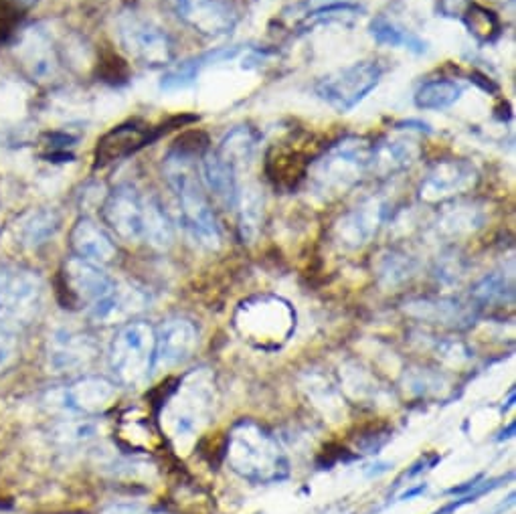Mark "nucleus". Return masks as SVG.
Instances as JSON below:
<instances>
[{"mask_svg":"<svg viewBox=\"0 0 516 514\" xmlns=\"http://www.w3.org/2000/svg\"><path fill=\"white\" fill-rule=\"evenodd\" d=\"M162 170L168 187L175 193L179 219L187 235L205 249H219L221 229L191 154L183 148H172L164 156Z\"/></svg>","mask_w":516,"mask_h":514,"instance_id":"1","label":"nucleus"},{"mask_svg":"<svg viewBox=\"0 0 516 514\" xmlns=\"http://www.w3.org/2000/svg\"><path fill=\"white\" fill-rule=\"evenodd\" d=\"M225 460L239 478L251 484H276L290 476V460L276 436L251 419L233 425Z\"/></svg>","mask_w":516,"mask_h":514,"instance_id":"2","label":"nucleus"},{"mask_svg":"<svg viewBox=\"0 0 516 514\" xmlns=\"http://www.w3.org/2000/svg\"><path fill=\"white\" fill-rule=\"evenodd\" d=\"M217 401L215 377L201 369L189 373L164 405V425L179 450L189 448L209 425Z\"/></svg>","mask_w":516,"mask_h":514,"instance_id":"3","label":"nucleus"},{"mask_svg":"<svg viewBox=\"0 0 516 514\" xmlns=\"http://www.w3.org/2000/svg\"><path fill=\"white\" fill-rule=\"evenodd\" d=\"M373 144L363 136H347L310 164V185L322 197H340L355 189L371 168Z\"/></svg>","mask_w":516,"mask_h":514,"instance_id":"4","label":"nucleus"},{"mask_svg":"<svg viewBox=\"0 0 516 514\" xmlns=\"http://www.w3.org/2000/svg\"><path fill=\"white\" fill-rule=\"evenodd\" d=\"M235 326L257 349H278L294 332L296 314L282 298L257 296L239 308Z\"/></svg>","mask_w":516,"mask_h":514,"instance_id":"5","label":"nucleus"},{"mask_svg":"<svg viewBox=\"0 0 516 514\" xmlns=\"http://www.w3.org/2000/svg\"><path fill=\"white\" fill-rule=\"evenodd\" d=\"M383 67L375 59L355 61L316 81V96L338 114L355 110L381 83Z\"/></svg>","mask_w":516,"mask_h":514,"instance_id":"6","label":"nucleus"},{"mask_svg":"<svg viewBox=\"0 0 516 514\" xmlns=\"http://www.w3.org/2000/svg\"><path fill=\"white\" fill-rule=\"evenodd\" d=\"M43 282L23 266L0 264V326L19 330L31 324L43 308Z\"/></svg>","mask_w":516,"mask_h":514,"instance_id":"7","label":"nucleus"},{"mask_svg":"<svg viewBox=\"0 0 516 514\" xmlns=\"http://www.w3.org/2000/svg\"><path fill=\"white\" fill-rule=\"evenodd\" d=\"M156 330L148 322H126L112 338L110 367L122 385H140L154 369Z\"/></svg>","mask_w":516,"mask_h":514,"instance_id":"8","label":"nucleus"},{"mask_svg":"<svg viewBox=\"0 0 516 514\" xmlns=\"http://www.w3.org/2000/svg\"><path fill=\"white\" fill-rule=\"evenodd\" d=\"M116 288L118 282L108 276L102 266L83 262L79 257L67 260L57 278V296L65 308H88V312L104 302Z\"/></svg>","mask_w":516,"mask_h":514,"instance_id":"9","label":"nucleus"},{"mask_svg":"<svg viewBox=\"0 0 516 514\" xmlns=\"http://www.w3.org/2000/svg\"><path fill=\"white\" fill-rule=\"evenodd\" d=\"M118 33L124 49L146 67H168L175 59V43L152 19L134 13L122 15Z\"/></svg>","mask_w":516,"mask_h":514,"instance_id":"10","label":"nucleus"},{"mask_svg":"<svg viewBox=\"0 0 516 514\" xmlns=\"http://www.w3.org/2000/svg\"><path fill=\"white\" fill-rule=\"evenodd\" d=\"M478 170L472 162L450 158L438 160L427 170L419 185V199L427 205H438L452 201L478 185Z\"/></svg>","mask_w":516,"mask_h":514,"instance_id":"11","label":"nucleus"},{"mask_svg":"<svg viewBox=\"0 0 516 514\" xmlns=\"http://www.w3.org/2000/svg\"><path fill=\"white\" fill-rule=\"evenodd\" d=\"M170 7L181 23L209 39L229 35L239 21L229 0H170Z\"/></svg>","mask_w":516,"mask_h":514,"instance_id":"12","label":"nucleus"},{"mask_svg":"<svg viewBox=\"0 0 516 514\" xmlns=\"http://www.w3.org/2000/svg\"><path fill=\"white\" fill-rule=\"evenodd\" d=\"M144 205L146 195L132 185H120L106 197L102 215L116 237L126 243H140L144 241Z\"/></svg>","mask_w":516,"mask_h":514,"instance_id":"13","label":"nucleus"},{"mask_svg":"<svg viewBox=\"0 0 516 514\" xmlns=\"http://www.w3.org/2000/svg\"><path fill=\"white\" fill-rule=\"evenodd\" d=\"M387 205L381 197H371L359 203L355 209L344 213L334 225L336 243L347 249L357 251L373 241L385 221Z\"/></svg>","mask_w":516,"mask_h":514,"instance_id":"14","label":"nucleus"},{"mask_svg":"<svg viewBox=\"0 0 516 514\" xmlns=\"http://www.w3.org/2000/svg\"><path fill=\"white\" fill-rule=\"evenodd\" d=\"M199 330L189 318H170L156 330L154 369L164 371L189 361L197 349Z\"/></svg>","mask_w":516,"mask_h":514,"instance_id":"15","label":"nucleus"},{"mask_svg":"<svg viewBox=\"0 0 516 514\" xmlns=\"http://www.w3.org/2000/svg\"><path fill=\"white\" fill-rule=\"evenodd\" d=\"M98 355L96 340L77 330H59L49 340V367L55 373H75L88 369Z\"/></svg>","mask_w":516,"mask_h":514,"instance_id":"16","label":"nucleus"},{"mask_svg":"<svg viewBox=\"0 0 516 514\" xmlns=\"http://www.w3.org/2000/svg\"><path fill=\"white\" fill-rule=\"evenodd\" d=\"M118 399V385L106 377H79L61 393V403L77 415H98Z\"/></svg>","mask_w":516,"mask_h":514,"instance_id":"17","label":"nucleus"},{"mask_svg":"<svg viewBox=\"0 0 516 514\" xmlns=\"http://www.w3.org/2000/svg\"><path fill=\"white\" fill-rule=\"evenodd\" d=\"M69 247L73 251V257H79L83 262H90L102 268L112 264L118 255L112 235L88 217L79 219L71 227Z\"/></svg>","mask_w":516,"mask_h":514,"instance_id":"18","label":"nucleus"},{"mask_svg":"<svg viewBox=\"0 0 516 514\" xmlns=\"http://www.w3.org/2000/svg\"><path fill=\"white\" fill-rule=\"evenodd\" d=\"M421 156V148L411 136H389L373 144L371 150V168L369 175H377L381 179L393 177L407 170Z\"/></svg>","mask_w":516,"mask_h":514,"instance_id":"19","label":"nucleus"},{"mask_svg":"<svg viewBox=\"0 0 516 514\" xmlns=\"http://www.w3.org/2000/svg\"><path fill=\"white\" fill-rule=\"evenodd\" d=\"M156 136L158 134H154L150 126H140L136 122L120 124L98 140V146L94 150L96 166H106L110 162H116L134 154L146 144H150Z\"/></svg>","mask_w":516,"mask_h":514,"instance_id":"20","label":"nucleus"},{"mask_svg":"<svg viewBox=\"0 0 516 514\" xmlns=\"http://www.w3.org/2000/svg\"><path fill=\"white\" fill-rule=\"evenodd\" d=\"M243 51V47L239 45H233V47H219V49H213V51H207L199 57H191V59H185L183 63L170 67L164 75H162V81H160V90L164 92H179V90H187L189 85H193L199 75L211 67V65H217V63H225V61H231L235 59L239 53Z\"/></svg>","mask_w":516,"mask_h":514,"instance_id":"21","label":"nucleus"},{"mask_svg":"<svg viewBox=\"0 0 516 514\" xmlns=\"http://www.w3.org/2000/svg\"><path fill=\"white\" fill-rule=\"evenodd\" d=\"M260 140V132H255L251 126H235L223 136L215 154L239 177L253 164Z\"/></svg>","mask_w":516,"mask_h":514,"instance_id":"22","label":"nucleus"},{"mask_svg":"<svg viewBox=\"0 0 516 514\" xmlns=\"http://www.w3.org/2000/svg\"><path fill=\"white\" fill-rule=\"evenodd\" d=\"M201 183L225 209H235L241 181L215 152H207L201 160Z\"/></svg>","mask_w":516,"mask_h":514,"instance_id":"23","label":"nucleus"},{"mask_svg":"<svg viewBox=\"0 0 516 514\" xmlns=\"http://www.w3.org/2000/svg\"><path fill=\"white\" fill-rule=\"evenodd\" d=\"M405 312L423 322L456 326V328H462V326L470 324V320H472V310L466 308L462 302L450 300V298L413 300V302L405 304Z\"/></svg>","mask_w":516,"mask_h":514,"instance_id":"24","label":"nucleus"},{"mask_svg":"<svg viewBox=\"0 0 516 514\" xmlns=\"http://www.w3.org/2000/svg\"><path fill=\"white\" fill-rule=\"evenodd\" d=\"M264 191L257 183H239L235 211H237V227L243 243H253L264 225Z\"/></svg>","mask_w":516,"mask_h":514,"instance_id":"25","label":"nucleus"},{"mask_svg":"<svg viewBox=\"0 0 516 514\" xmlns=\"http://www.w3.org/2000/svg\"><path fill=\"white\" fill-rule=\"evenodd\" d=\"M369 35L379 45L407 49L413 55H425L429 51V45L425 39H421L415 31H411L409 27H405L399 21L389 19L385 15H379L369 23Z\"/></svg>","mask_w":516,"mask_h":514,"instance_id":"26","label":"nucleus"},{"mask_svg":"<svg viewBox=\"0 0 516 514\" xmlns=\"http://www.w3.org/2000/svg\"><path fill=\"white\" fill-rule=\"evenodd\" d=\"M486 221L484 211L478 205L472 203H458L454 207H446L438 217V233L450 239H460L474 235L478 229H482Z\"/></svg>","mask_w":516,"mask_h":514,"instance_id":"27","label":"nucleus"},{"mask_svg":"<svg viewBox=\"0 0 516 514\" xmlns=\"http://www.w3.org/2000/svg\"><path fill=\"white\" fill-rule=\"evenodd\" d=\"M464 96V85L454 79H434L423 83L415 92L413 102L419 110L442 112L452 108Z\"/></svg>","mask_w":516,"mask_h":514,"instance_id":"28","label":"nucleus"},{"mask_svg":"<svg viewBox=\"0 0 516 514\" xmlns=\"http://www.w3.org/2000/svg\"><path fill=\"white\" fill-rule=\"evenodd\" d=\"M144 241L160 251L168 249L175 241V227L162 203L152 195H146L144 205Z\"/></svg>","mask_w":516,"mask_h":514,"instance_id":"29","label":"nucleus"},{"mask_svg":"<svg viewBox=\"0 0 516 514\" xmlns=\"http://www.w3.org/2000/svg\"><path fill=\"white\" fill-rule=\"evenodd\" d=\"M415 274V262L405 253L389 251L381 257L377 266V276L381 286L385 288H397L405 284Z\"/></svg>","mask_w":516,"mask_h":514,"instance_id":"30","label":"nucleus"},{"mask_svg":"<svg viewBox=\"0 0 516 514\" xmlns=\"http://www.w3.org/2000/svg\"><path fill=\"white\" fill-rule=\"evenodd\" d=\"M304 389H306L310 401H312L324 415H328V417H332V419L340 417V413H342V401H340V397H338V393H336V387H334L326 377L316 375V373L308 375V379H306V383H304Z\"/></svg>","mask_w":516,"mask_h":514,"instance_id":"31","label":"nucleus"},{"mask_svg":"<svg viewBox=\"0 0 516 514\" xmlns=\"http://www.w3.org/2000/svg\"><path fill=\"white\" fill-rule=\"evenodd\" d=\"M59 225H61V219L53 209L39 211V213L31 215V219L25 223V227L21 231V239L27 247L37 249L55 237Z\"/></svg>","mask_w":516,"mask_h":514,"instance_id":"32","label":"nucleus"},{"mask_svg":"<svg viewBox=\"0 0 516 514\" xmlns=\"http://www.w3.org/2000/svg\"><path fill=\"white\" fill-rule=\"evenodd\" d=\"M342 383H344V391H347L351 397L355 399H377V395L381 393V387H377V381L361 367L353 365V367H347L344 369V375H342Z\"/></svg>","mask_w":516,"mask_h":514,"instance_id":"33","label":"nucleus"},{"mask_svg":"<svg viewBox=\"0 0 516 514\" xmlns=\"http://www.w3.org/2000/svg\"><path fill=\"white\" fill-rule=\"evenodd\" d=\"M474 298L482 304H504L506 298H512V284L500 274L486 276L474 288Z\"/></svg>","mask_w":516,"mask_h":514,"instance_id":"34","label":"nucleus"},{"mask_svg":"<svg viewBox=\"0 0 516 514\" xmlns=\"http://www.w3.org/2000/svg\"><path fill=\"white\" fill-rule=\"evenodd\" d=\"M27 7L21 0H0V45L7 43L23 25Z\"/></svg>","mask_w":516,"mask_h":514,"instance_id":"35","label":"nucleus"},{"mask_svg":"<svg viewBox=\"0 0 516 514\" xmlns=\"http://www.w3.org/2000/svg\"><path fill=\"white\" fill-rule=\"evenodd\" d=\"M19 355L17 330L0 326V371L9 369Z\"/></svg>","mask_w":516,"mask_h":514,"instance_id":"36","label":"nucleus"},{"mask_svg":"<svg viewBox=\"0 0 516 514\" xmlns=\"http://www.w3.org/2000/svg\"><path fill=\"white\" fill-rule=\"evenodd\" d=\"M104 514H168L164 510H156V508H150V506H144V504H114L110 506Z\"/></svg>","mask_w":516,"mask_h":514,"instance_id":"37","label":"nucleus"},{"mask_svg":"<svg viewBox=\"0 0 516 514\" xmlns=\"http://www.w3.org/2000/svg\"><path fill=\"white\" fill-rule=\"evenodd\" d=\"M468 3H470V0H442L440 11L446 17H460L462 11L468 7Z\"/></svg>","mask_w":516,"mask_h":514,"instance_id":"38","label":"nucleus"},{"mask_svg":"<svg viewBox=\"0 0 516 514\" xmlns=\"http://www.w3.org/2000/svg\"><path fill=\"white\" fill-rule=\"evenodd\" d=\"M21 3H23L27 9H29L31 5H35V3H37V0H21Z\"/></svg>","mask_w":516,"mask_h":514,"instance_id":"39","label":"nucleus"}]
</instances>
